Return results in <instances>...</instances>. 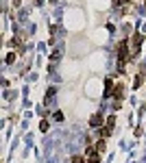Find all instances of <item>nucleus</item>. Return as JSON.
I'll return each mask as SVG.
<instances>
[{
	"mask_svg": "<svg viewBox=\"0 0 146 163\" xmlns=\"http://www.w3.org/2000/svg\"><path fill=\"white\" fill-rule=\"evenodd\" d=\"M142 41H144V35H140V33H135V35L131 37V41H129V48H131V57H135V54H138V50H140Z\"/></svg>",
	"mask_w": 146,
	"mask_h": 163,
	"instance_id": "1",
	"label": "nucleus"
},
{
	"mask_svg": "<svg viewBox=\"0 0 146 163\" xmlns=\"http://www.w3.org/2000/svg\"><path fill=\"white\" fill-rule=\"evenodd\" d=\"M113 98H116L118 102L124 98V85H122V83H118V85H116V89H113Z\"/></svg>",
	"mask_w": 146,
	"mask_h": 163,
	"instance_id": "2",
	"label": "nucleus"
},
{
	"mask_svg": "<svg viewBox=\"0 0 146 163\" xmlns=\"http://www.w3.org/2000/svg\"><path fill=\"white\" fill-rule=\"evenodd\" d=\"M100 122H102V113H94V115L90 118V126H92V128H98Z\"/></svg>",
	"mask_w": 146,
	"mask_h": 163,
	"instance_id": "3",
	"label": "nucleus"
},
{
	"mask_svg": "<svg viewBox=\"0 0 146 163\" xmlns=\"http://www.w3.org/2000/svg\"><path fill=\"white\" fill-rule=\"evenodd\" d=\"M113 81L111 79H105V96H113Z\"/></svg>",
	"mask_w": 146,
	"mask_h": 163,
	"instance_id": "4",
	"label": "nucleus"
},
{
	"mask_svg": "<svg viewBox=\"0 0 146 163\" xmlns=\"http://www.w3.org/2000/svg\"><path fill=\"white\" fill-rule=\"evenodd\" d=\"M105 148H107L105 139H98V141H96V146H94V150H96L98 155H102V152H105Z\"/></svg>",
	"mask_w": 146,
	"mask_h": 163,
	"instance_id": "5",
	"label": "nucleus"
},
{
	"mask_svg": "<svg viewBox=\"0 0 146 163\" xmlns=\"http://www.w3.org/2000/svg\"><path fill=\"white\" fill-rule=\"evenodd\" d=\"M98 135H100V139H107V137L111 135V128H107V126H102V128L98 130Z\"/></svg>",
	"mask_w": 146,
	"mask_h": 163,
	"instance_id": "6",
	"label": "nucleus"
},
{
	"mask_svg": "<svg viewBox=\"0 0 146 163\" xmlns=\"http://www.w3.org/2000/svg\"><path fill=\"white\" fill-rule=\"evenodd\" d=\"M142 83H144V74H138V76H135V81H133V87H135V89H140V85H142Z\"/></svg>",
	"mask_w": 146,
	"mask_h": 163,
	"instance_id": "7",
	"label": "nucleus"
},
{
	"mask_svg": "<svg viewBox=\"0 0 146 163\" xmlns=\"http://www.w3.org/2000/svg\"><path fill=\"white\" fill-rule=\"evenodd\" d=\"M52 96H55V87H50L48 91H46V98H44V102H46V104L50 102V98H52Z\"/></svg>",
	"mask_w": 146,
	"mask_h": 163,
	"instance_id": "8",
	"label": "nucleus"
},
{
	"mask_svg": "<svg viewBox=\"0 0 146 163\" xmlns=\"http://www.w3.org/2000/svg\"><path fill=\"white\" fill-rule=\"evenodd\" d=\"M105 126H107V128H113V126H116V118H113V115H109V118H107V124H105Z\"/></svg>",
	"mask_w": 146,
	"mask_h": 163,
	"instance_id": "9",
	"label": "nucleus"
},
{
	"mask_svg": "<svg viewBox=\"0 0 146 163\" xmlns=\"http://www.w3.org/2000/svg\"><path fill=\"white\" fill-rule=\"evenodd\" d=\"M48 128H50V124L46 122V120H42V124H39V130H42V133H46Z\"/></svg>",
	"mask_w": 146,
	"mask_h": 163,
	"instance_id": "10",
	"label": "nucleus"
},
{
	"mask_svg": "<svg viewBox=\"0 0 146 163\" xmlns=\"http://www.w3.org/2000/svg\"><path fill=\"white\" fill-rule=\"evenodd\" d=\"M72 163H85V157H81V155H74V157H72Z\"/></svg>",
	"mask_w": 146,
	"mask_h": 163,
	"instance_id": "11",
	"label": "nucleus"
},
{
	"mask_svg": "<svg viewBox=\"0 0 146 163\" xmlns=\"http://www.w3.org/2000/svg\"><path fill=\"white\" fill-rule=\"evenodd\" d=\"M4 61H7V63H13V61H15V52H9V54H7V59H4Z\"/></svg>",
	"mask_w": 146,
	"mask_h": 163,
	"instance_id": "12",
	"label": "nucleus"
},
{
	"mask_svg": "<svg viewBox=\"0 0 146 163\" xmlns=\"http://www.w3.org/2000/svg\"><path fill=\"white\" fill-rule=\"evenodd\" d=\"M57 59H59V50H55V52H52V54H50V61H52V63H55V61H57Z\"/></svg>",
	"mask_w": 146,
	"mask_h": 163,
	"instance_id": "13",
	"label": "nucleus"
},
{
	"mask_svg": "<svg viewBox=\"0 0 146 163\" xmlns=\"http://www.w3.org/2000/svg\"><path fill=\"white\" fill-rule=\"evenodd\" d=\"M120 2H122V4H127V2H131V0H116V2H113V4H116V7H118V4H120Z\"/></svg>",
	"mask_w": 146,
	"mask_h": 163,
	"instance_id": "14",
	"label": "nucleus"
},
{
	"mask_svg": "<svg viewBox=\"0 0 146 163\" xmlns=\"http://www.w3.org/2000/svg\"><path fill=\"white\" fill-rule=\"evenodd\" d=\"M20 2H22V0H13V7H20Z\"/></svg>",
	"mask_w": 146,
	"mask_h": 163,
	"instance_id": "15",
	"label": "nucleus"
}]
</instances>
